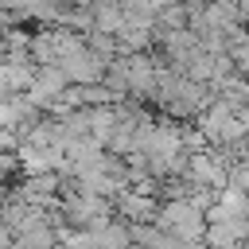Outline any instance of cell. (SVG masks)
Returning a JSON list of instances; mask_svg holds the SVG:
<instances>
[{"instance_id":"6da1fadb","label":"cell","mask_w":249,"mask_h":249,"mask_svg":"<svg viewBox=\"0 0 249 249\" xmlns=\"http://www.w3.org/2000/svg\"><path fill=\"white\" fill-rule=\"evenodd\" d=\"M163 222L175 226V230H191V233H198V210H195L191 202H175V206H167V210H163Z\"/></svg>"}]
</instances>
